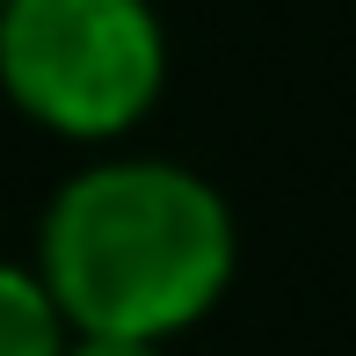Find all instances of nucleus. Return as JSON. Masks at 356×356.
Instances as JSON below:
<instances>
[{"label": "nucleus", "mask_w": 356, "mask_h": 356, "mask_svg": "<svg viewBox=\"0 0 356 356\" xmlns=\"http://www.w3.org/2000/svg\"><path fill=\"white\" fill-rule=\"evenodd\" d=\"M240 262L233 211L175 160H95L37 225V277L73 334L160 342L225 298Z\"/></svg>", "instance_id": "f257e3e1"}, {"label": "nucleus", "mask_w": 356, "mask_h": 356, "mask_svg": "<svg viewBox=\"0 0 356 356\" xmlns=\"http://www.w3.org/2000/svg\"><path fill=\"white\" fill-rule=\"evenodd\" d=\"M168 37L145 0H8L0 88L58 138H117L153 109Z\"/></svg>", "instance_id": "f03ea898"}, {"label": "nucleus", "mask_w": 356, "mask_h": 356, "mask_svg": "<svg viewBox=\"0 0 356 356\" xmlns=\"http://www.w3.org/2000/svg\"><path fill=\"white\" fill-rule=\"evenodd\" d=\"M73 327L37 269L0 262V356H66Z\"/></svg>", "instance_id": "7ed1b4c3"}, {"label": "nucleus", "mask_w": 356, "mask_h": 356, "mask_svg": "<svg viewBox=\"0 0 356 356\" xmlns=\"http://www.w3.org/2000/svg\"><path fill=\"white\" fill-rule=\"evenodd\" d=\"M66 356H168L160 342H109V334H73Z\"/></svg>", "instance_id": "20e7f679"}, {"label": "nucleus", "mask_w": 356, "mask_h": 356, "mask_svg": "<svg viewBox=\"0 0 356 356\" xmlns=\"http://www.w3.org/2000/svg\"><path fill=\"white\" fill-rule=\"evenodd\" d=\"M0 8H8V0H0Z\"/></svg>", "instance_id": "39448f33"}]
</instances>
